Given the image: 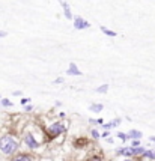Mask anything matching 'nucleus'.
Instances as JSON below:
<instances>
[{
    "instance_id": "nucleus-1",
    "label": "nucleus",
    "mask_w": 155,
    "mask_h": 161,
    "mask_svg": "<svg viewBox=\"0 0 155 161\" xmlns=\"http://www.w3.org/2000/svg\"><path fill=\"white\" fill-rule=\"evenodd\" d=\"M20 149V142L12 136H2L0 137V152L5 155H12Z\"/></svg>"
},
{
    "instance_id": "nucleus-2",
    "label": "nucleus",
    "mask_w": 155,
    "mask_h": 161,
    "mask_svg": "<svg viewBox=\"0 0 155 161\" xmlns=\"http://www.w3.org/2000/svg\"><path fill=\"white\" fill-rule=\"evenodd\" d=\"M66 131L65 128V125L63 124H60V122H54L50 128H48V134L51 137H56V136H60V134H63Z\"/></svg>"
},
{
    "instance_id": "nucleus-3",
    "label": "nucleus",
    "mask_w": 155,
    "mask_h": 161,
    "mask_svg": "<svg viewBox=\"0 0 155 161\" xmlns=\"http://www.w3.org/2000/svg\"><path fill=\"white\" fill-rule=\"evenodd\" d=\"M24 142H26V145H27V147H30V149H38L39 147V142L35 139V136H33L32 132H26L24 134Z\"/></svg>"
},
{
    "instance_id": "nucleus-4",
    "label": "nucleus",
    "mask_w": 155,
    "mask_h": 161,
    "mask_svg": "<svg viewBox=\"0 0 155 161\" xmlns=\"http://www.w3.org/2000/svg\"><path fill=\"white\" fill-rule=\"evenodd\" d=\"M74 27L77 30H84V29H89L90 24H89V21H86L82 17H74Z\"/></svg>"
},
{
    "instance_id": "nucleus-5",
    "label": "nucleus",
    "mask_w": 155,
    "mask_h": 161,
    "mask_svg": "<svg viewBox=\"0 0 155 161\" xmlns=\"http://www.w3.org/2000/svg\"><path fill=\"white\" fill-rule=\"evenodd\" d=\"M116 155H124L125 158H134V154H133V147H119L116 149Z\"/></svg>"
},
{
    "instance_id": "nucleus-6",
    "label": "nucleus",
    "mask_w": 155,
    "mask_h": 161,
    "mask_svg": "<svg viewBox=\"0 0 155 161\" xmlns=\"http://www.w3.org/2000/svg\"><path fill=\"white\" fill-rule=\"evenodd\" d=\"M59 2H60V5H62V8H63V15H65V18L72 20V18H74V15H72V12H71V9H69L68 3L63 2V0H59Z\"/></svg>"
},
{
    "instance_id": "nucleus-7",
    "label": "nucleus",
    "mask_w": 155,
    "mask_h": 161,
    "mask_svg": "<svg viewBox=\"0 0 155 161\" xmlns=\"http://www.w3.org/2000/svg\"><path fill=\"white\" fill-rule=\"evenodd\" d=\"M12 161H35V158L29 155V154H18V155L12 158Z\"/></svg>"
},
{
    "instance_id": "nucleus-8",
    "label": "nucleus",
    "mask_w": 155,
    "mask_h": 161,
    "mask_svg": "<svg viewBox=\"0 0 155 161\" xmlns=\"http://www.w3.org/2000/svg\"><path fill=\"white\" fill-rule=\"evenodd\" d=\"M66 74H69V75H82V71H80L78 68H77V65L75 63H69V66H68V71H66Z\"/></svg>"
},
{
    "instance_id": "nucleus-9",
    "label": "nucleus",
    "mask_w": 155,
    "mask_h": 161,
    "mask_svg": "<svg viewBox=\"0 0 155 161\" xmlns=\"http://www.w3.org/2000/svg\"><path fill=\"white\" fill-rule=\"evenodd\" d=\"M141 136H143V134H141L140 131H137V130H131V131H128V134H126L128 140H140Z\"/></svg>"
},
{
    "instance_id": "nucleus-10",
    "label": "nucleus",
    "mask_w": 155,
    "mask_h": 161,
    "mask_svg": "<svg viewBox=\"0 0 155 161\" xmlns=\"http://www.w3.org/2000/svg\"><path fill=\"white\" fill-rule=\"evenodd\" d=\"M99 30L103 32L104 35L110 36V38H114V36H116V32H113V30H110V29H107V27H104V26H99Z\"/></svg>"
},
{
    "instance_id": "nucleus-11",
    "label": "nucleus",
    "mask_w": 155,
    "mask_h": 161,
    "mask_svg": "<svg viewBox=\"0 0 155 161\" xmlns=\"http://www.w3.org/2000/svg\"><path fill=\"white\" fill-rule=\"evenodd\" d=\"M141 158H146V160H154L155 161V151H145L141 154Z\"/></svg>"
},
{
    "instance_id": "nucleus-12",
    "label": "nucleus",
    "mask_w": 155,
    "mask_h": 161,
    "mask_svg": "<svg viewBox=\"0 0 155 161\" xmlns=\"http://www.w3.org/2000/svg\"><path fill=\"white\" fill-rule=\"evenodd\" d=\"M89 110L93 111V113H99L101 110H104V105H103V104H92V105L89 107Z\"/></svg>"
},
{
    "instance_id": "nucleus-13",
    "label": "nucleus",
    "mask_w": 155,
    "mask_h": 161,
    "mask_svg": "<svg viewBox=\"0 0 155 161\" xmlns=\"http://www.w3.org/2000/svg\"><path fill=\"white\" fill-rule=\"evenodd\" d=\"M107 90H109V86H107V84H103V86H99V88L97 89L98 93H105Z\"/></svg>"
},
{
    "instance_id": "nucleus-14",
    "label": "nucleus",
    "mask_w": 155,
    "mask_h": 161,
    "mask_svg": "<svg viewBox=\"0 0 155 161\" xmlns=\"http://www.w3.org/2000/svg\"><path fill=\"white\" fill-rule=\"evenodd\" d=\"M116 136H118L120 140H122V142H126V140H128V137H126V134H125V132H118Z\"/></svg>"
},
{
    "instance_id": "nucleus-15",
    "label": "nucleus",
    "mask_w": 155,
    "mask_h": 161,
    "mask_svg": "<svg viewBox=\"0 0 155 161\" xmlns=\"http://www.w3.org/2000/svg\"><path fill=\"white\" fill-rule=\"evenodd\" d=\"M2 105H3V107H12V103L9 101V99L3 98V99H2Z\"/></svg>"
},
{
    "instance_id": "nucleus-16",
    "label": "nucleus",
    "mask_w": 155,
    "mask_h": 161,
    "mask_svg": "<svg viewBox=\"0 0 155 161\" xmlns=\"http://www.w3.org/2000/svg\"><path fill=\"white\" fill-rule=\"evenodd\" d=\"M119 124H120V119H119V118H116L114 120H111V122H110V126L113 128V126H118Z\"/></svg>"
},
{
    "instance_id": "nucleus-17",
    "label": "nucleus",
    "mask_w": 155,
    "mask_h": 161,
    "mask_svg": "<svg viewBox=\"0 0 155 161\" xmlns=\"http://www.w3.org/2000/svg\"><path fill=\"white\" fill-rule=\"evenodd\" d=\"M90 134H92V137L95 139V140H98V139H99V132H98L97 130H92V131H90Z\"/></svg>"
},
{
    "instance_id": "nucleus-18",
    "label": "nucleus",
    "mask_w": 155,
    "mask_h": 161,
    "mask_svg": "<svg viewBox=\"0 0 155 161\" xmlns=\"http://www.w3.org/2000/svg\"><path fill=\"white\" fill-rule=\"evenodd\" d=\"M89 161H104V160L101 158V157H98V155H93V157H92Z\"/></svg>"
},
{
    "instance_id": "nucleus-19",
    "label": "nucleus",
    "mask_w": 155,
    "mask_h": 161,
    "mask_svg": "<svg viewBox=\"0 0 155 161\" xmlns=\"http://www.w3.org/2000/svg\"><path fill=\"white\" fill-rule=\"evenodd\" d=\"M131 145H133V147H137V146H140V140H133Z\"/></svg>"
},
{
    "instance_id": "nucleus-20",
    "label": "nucleus",
    "mask_w": 155,
    "mask_h": 161,
    "mask_svg": "<svg viewBox=\"0 0 155 161\" xmlns=\"http://www.w3.org/2000/svg\"><path fill=\"white\" fill-rule=\"evenodd\" d=\"M29 101H30V98H23V99H21V104H23V105H26Z\"/></svg>"
},
{
    "instance_id": "nucleus-21",
    "label": "nucleus",
    "mask_w": 155,
    "mask_h": 161,
    "mask_svg": "<svg viewBox=\"0 0 155 161\" xmlns=\"http://www.w3.org/2000/svg\"><path fill=\"white\" fill-rule=\"evenodd\" d=\"M24 110H26V111H32V110H33V105H26Z\"/></svg>"
},
{
    "instance_id": "nucleus-22",
    "label": "nucleus",
    "mask_w": 155,
    "mask_h": 161,
    "mask_svg": "<svg viewBox=\"0 0 155 161\" xmlns=\"http://www.w3.org/2000/svg\"><path fill=\"white\" fill-rule=\"evenodd\" d=\"M101 136H103V137H109V136H110V132H109V131H104L103 134H101Z\"/></svg>"
},
{
    "instance_id": "nucleus-23",
    "label": "nucleus",
    "mask_w": 155,
    "mask_h": 161,
    "mask_svg": "<svg viewBox=\"0 0 155 161\" xmlns=\"http://www.w3.org/2000/svg\"><path fill=\"white\" fill-rule=\"evenodd\" d=\"M6 36V32H3V30H0V38H5Z\"/></svg>"
},
{
    "instance_id": "nucleus-24",
    "label": "nucleus",
    "mask_w": 155,
    "mask_h": 161,
    "mask_svg": "<svg viewBox=\"0 0 155 161\" xmlns=\"http://www.w3.org/2000/svg\"><path fill=\"white\" fill-rule=\"evenodd\" d=\"M14 95L18 96V95H21V92H20V90H15V92H14Z\"/></svg>"
},
{
    "instance_id": "nucleus-25",
    "label": "nucleus",
    "mask_w": 155,
    "mask_h": 161,
    "mask_svg": "<svg viewBox=\"0 0 155 161\" xmlns=\"http://www.w3.org/2000/svg\"><path fill=\"white\" fill-rule=\"evenodd\" d=\"M124 161H134L133 158H126V160H124Z\"/></svg>"
},
{
    "instance_id": "nucleus-26",
    "label": "nucleus",
    "mask_w": 155,
    "mask_h": 161,
    "mask_svg": "<svg viewBox=\"0 0 155 161\" xmlns=\"http://www.w3.org/2000/svg\"><path fill=\"white\" fill-rule=\"evenodd\" d=\"M151 142H154V143H155V137H151Z\"/></svg>"
},
{
    "instance_id": "nucleus-27",
    "label": "nucleus",
    "mask_w": 155,
    "mask_h": 161,
    "mask_svg": "<svg viewBox=\"0 0 155 161\" xmlns=\"http://www.w3.org/2000/svg\"><path fill=\"white\" fill-rule=\"evenodd\" d=\"M0 98H2V96H0Z\"/></svg>"
}]
</instances>
